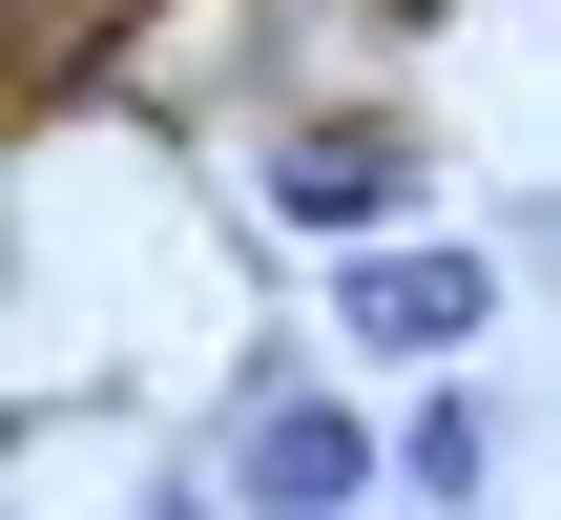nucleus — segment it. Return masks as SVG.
<instances>
[{"label":"nucleus","instance_id":"f257e3e1","mask_svg":"<svg viewBox=\"0 0 561 520\" xmlns=\"http://www.w3.org/2000/svg\"><path fill=\"white\" fill-rule=\"evenodd\" d=\"M208 479H229V520H375L396 500V417L333 375V334H271V354L229 375Z\"/></svg>","mask_w":561,"mask_h":520},{"label":"nucleus","instance_id":"f03ea898","mask_svg":"<svg viewBox=\"0 0 561 520\" xmlns=\"http://www.w3.org/2000/svg\"><path fill=\"white\" fill-rule=\"evenodd\" d=\"M250 229H291V250H396V229H437V125H396V104H271L250 125Z\"/></svg>","mask_w":561,"mask_h":520},{"label":"nucleus","instance_id":"7ed1b4c3","mask_svg":"<svg viewBox=\"0 0 561 520\" xmlns=\"http://www.w3.org/2000/svg\"><path fill=\"white\" fill-rule=\"evenodd\" d=\"M500 313H520V271H500L479 229H396V250L333 271V375H416V396H458Z\"/></svg>","mask_w":561,"mask_h":520},{"label":"nucleus","instance_id":"20e7f679","mask_svg":"<svg viewBox=\"0 0 561 520\" xmlns=\"http://www.w3.org/2000/svg\"><path fill=\"white\" fill-rule=\"evenodd\" d=\"M396 500L416 520H500V396H396Z\"/></svg>","mask_w":561,"mask_h":520},{"label":"nucleus","instance_id":"39448f33","mask_svg":"<svg viewBox=\"0 0 561 520\" xmlns=\"http://www.w3.org/2000/svg\"><path fill=\"white\" fill-rule=\"evenodd\" d=\"M125 520H229V479H146V500H125Z\"/></svg>","mask_w":561,"mask_h":520}]
</instances>
